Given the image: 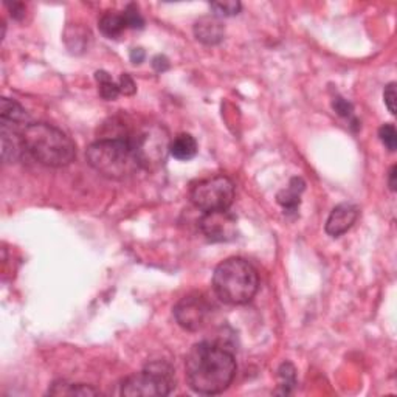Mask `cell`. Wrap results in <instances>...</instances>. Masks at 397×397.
I'll use <instances>...</instances> for the list:
<instances>
[{
  "mask_svg": "<svg viewBox=\"0 0 397 397\" xmlns=\"http://www.w3.org/2000/svg\"><path fill=\"white\" fill-rule=\"evenodd\" d=\"M86 157L96 172L112 180L128 179L143 170L132 134L95 141L87 148Z\"/></svg>",
  "mask_w": 397,
  "mask_h": 397,
  "instance_id": "cell-2",
  "label": "cell"
},
{
  "mask_svg": "<svg viewBox=\"0 0 397 397\" xmlns=\"http://www.w3.org/2000/svg\"><path fill=\"white\" fill-rule=\"evenodd\" d=\"M383 100H385V105L388 108V110H390L394 115L396 113V83H390L385 87Z\"/></svg>",
  "mask_w": 397,
  "mask_h": 397,
  "instance_id": "cell-24",
  "label": "cell"
},
{
  "mask_svg": "<svg viewBox=\"0 0 397 397\" xmlns=\"http://www.w3.org/2000/svg\"><path fill=\"white\" fill-rule=\"evenodd\" d=\"M199 227L210 242L233 241L237 233L236 217L228 210L204 213L199 220Z\"/></svg>",
  "mask_w": 397,
  "mask_h": 397,
  "instance_id": "cell-9",
  "label": "cell"
},
{
  "mask_svg": "<svg viewBox=\"0 0 397 397\" xmlns=\"http://www.w3.org/2000/svg\"><path fill=\"white\" fill-rule=\"evenodd\" d=\"M396 171H397V167L396 166H391V170H390V174H388V185H390V190L391 191H396Z\"/></svg>",
  "mask_w": 397,
  "mask_h": 397,
  "instance_id": "cell-29",
  "label": "cell"
},
{
  "mask_svg": "<svg viewBox=\"0 0 397 397\" xmlns=\"http://www.w3.org/2000/svg\"><path fill=\"white\" fill-rule=\"evenodd\" d=\"M10 10L14 19H22L25 14V8L22 4H13V6H10Z\"/></svg>",
  "mask_w": 397,
  "mask_h": 397,
  "instance_id": "cell-28",
  "label": "cell"
},
{
  "mask_svg": "<svg viewBox=\"0 0 397 397\" xmlns=\"http://www.w3.org/2000/svg\"><path fill=\"white\" fill-rule=\"evenodd\" d=\"M213 289L220 301L230 306L250 303L259 289L258 272L249 261L228 258L220 262L213 275Z\"/></svg>",
  "mask_w": 397,
  "mask_h": 397,
  "instance_id": "cell-4",
  "label": "cell"
},
{
  "mask_svg": "<svg viewBox=\"0 0 397 397\" xmlns=\"http://www.w3.org/2000/svg\"><path fill=\"white\" fill-rule=\"evenodd\" d=\"M0 118H2V126H10L14 129L24 130L30 125V117L22 105L10 98H4L0 104Z\"/></svg>",
  "mask_w": 397,
  "mask_h": 397,
  "instance_id": "cell-13",
  "label": "cell"
},
{
  "mask_svg": "<svg viewBox=\"0 0 397 397\" xmlns=\"http://www.w3.org/2000/svg\"><path fill=\"white\" fill-rule=\"evenodd\" d=\"M153 67H154L155 72L163 73V72H166L167 68H170V61L166 59V56L158 55V56H155V58L153 59Z\"/></svg>",
  "mask_w": 397,
  "mask_h": 397,
  "instance_id": "cell-26",
  "label": "cell"
},
{
  "mask_svg": "<svg viewBox=\"0 0 397 397\" xmlns=\"http://www.w3.org/2000/svg\"><path fill=\"white\" fill-rule=\"evenodd\" d=\"M360 215L359 207L352 204H340L335 207L331 215L326 220L324 230L332 237H339L341 234H345L348 230H351L352 225L357 222Z\"/></svg>",
  "mask_w": 397,
  "mask_h": 397,
  "instance_id": "cell-10",
  "label": "cell"
},
{
  "mask_svg": "<svg viewBox=\"0 0 397 397\" xmlns=\"http://www.w3.org/2000/svg\"><path fill=\"white\" fill-rule=\"evenodd\" d=\"M332 108L343 118H352V113H354V108H352V104L348 100L341 98V96L334 98Z\"/></svg>",
  "mask_w": 397,
  "mask_h": 397,
  "instance_id": "cell-23",
  "label": "cell"
},
{
  "mask_svg": "<svg viewBox=\"0 0 397 397\" xmlns=\"http://www.w3.org/2000/svg\"><path fill=\"white\" fill-rule=\"evenodd\" d=\"M48 394L50 396H96L100 394V391L84 383L56 382L51 385Z\"/></svg>",
  "mask_w": 397,
  "mask_h": 397,
  "instance_id": "cell-17",
  "label": "cell"
},
{
  "mask_svg": "<svg viewBox=\"0 0 397 397\" xmlns=\"http://www.w3.org/2000/svg\"><path fill=\"white\" fill-rule=\"evenodd\" d=\"M98 26H100V31L109 39L120 38L123 31L128 29L125 17H123V13L120 14L117 11H105L101 16Z\"/></svg>",
  "mask_w": 397,
  "mask_h": 397,
  "instance_id": "cell-16",
  "label": "cell"
},
{
  "mask_svg": "<svg viewBox=\"0 0 397 397\" xmlns=\"http://www.w3.org/2000/svg\"><path fill=\"white\" fill-rule=\"evenodd\" d=\"M211 314V304L200 294H192L182 298L174 307V319L183 329L196 332L207 324Z\"/></svg>",
  "mask_w": 397,
  "mask_h": 397,
  "instance_id": "cell-8",
  "label": "cell"
},
{
  "mask_svg": "<svg viewBox=\"0 0 397 397\" xmlns=\"http://www.w3.org/2000/svg\"><path fill=\"white\" fill-rule=\"evenodd\" d=\"M95 79H96V83H98L100 95L103 96L104 100H108V101L117 100V96L121 93L120 87H118L117 83H113L112 76L108 72L100 70V72L95 73Z\"/></svg>",
  "mask_w": 397,
  "mask_h": 397,
  "instance_id": "cell-19",
  "label": "cell"
},
{
  "mask_svg": "<svg viewBox=\"0 0 397 397\" xmlns=\"http://www.w3.org/2000/svg\"><path fill=\"white\" fill-rule=\"evenodd\" d=\"M278 391L279 394H290L294 391L297 385V369L290 364V361H284L278 369Z\"/></svg>",
  "mask_w": 397,
  "mask_h": 397,
  "instance_id": "cell-18",
  "label": "cell"
},
{
  "mask_svg": "<svg viewBox=\"0 0 397 397\" xmlns=\"http://www.w3.org/2000/svg\"><path fill=\"white\" fill-rule=\"evenodd\" d=\"M118 87H120V92L125 93V95H134L135 91H137L134 79H132L130 75H128V73H123L121 75Z\"/></svg>",
  "mask_w": 397,
  "mask_h": 397,
  "instance_id": "cell-25",
  "label": "cell"
},
{
  "mask_svg": "<svg viewBox=\"0 0 397 397\" xmlns=\"http://www.w3.org/2000/svg\"><path fill=\"white\" fill-rule=\"evenodd\" d=\"M146 58V53L143 48H132L130 50V61L134 64H141Z\"/></svg>",
  "mask_w": 397,
  "mask_h": 397,
  "instance_id": "cell-27",
  "label": "cell"
},
{
  "mask_svg": "<svg viewBox=\"0 0 397 397\" xmlns=\"http://www.w3.org/2000/svg\"><path fill=\"white\" fill-rule=\"evenodd\" d=\"M25 153L50 167H63L76 157V145L63 130L47 123H30L22 132Z\"/></svg>",
  "mask_w": 397,
  "mask_h": 397,
  "instance_id": "cell-3",
  "label": "cell"
},
{
  "mask_svg": "<svg viewBox=\"0 0 397 397\" xmlns=\"http://www.w3.org/2000/svg\"><path fill=\"white\" fill-rule=\"evenodd\" d=\"M233 352L217 341H200L185 359V373L192 391L199 394H219L232 385L236 376Z\"/></svg>",
  "mask_w": 397,
  "mask_h": 397,
  "instance_id": "cell-1",
  "label": "cell"
},
{
  "mask_svg": "<svg viewBox=\"0 0 397 397\" xmlns=\"http://www.w3.org/2000/svg\"><path fill=\"white\" fill-rule=\"evenodd\" d=\"M143 170H154L160 166L170 153V138L160 126H149L132 134Z\"/></svg>",
  "mask_w": 397,
  "mask_h": 397,
  "instance_id": "cell-7",
  "label": "cell"
},
{
  "mask_svg": "<svg viewBox=\"0 0 397 397\" xmlns=\"http://www.w3.org/2000/svg\"><path fill=\"white\" fill-rule=\"evenodd\" d=\"M306 183L301 177H294L290 180L289 187L286 190H282L278 192L277 200L278 204L284 208V213H295L299 207V202H301V194L304 191Z\"/></svg>",
  "mask_w": 397,
  "mask_h": 397,
  "instance_id": "cell-14",
  "label": "cell"
},
{
  "mask_svg": "<svg viewBox=\"0 0 397 397\" xmlns=\"http://www.w3.org/2000/svg\"><path fill=\"white\" fill-rule=\"evenodd\" d=\"M197 141L191 134L175 135L170 143V154L180 162H188L197 154Z\"/></svg>",
  "mask_w": 397,
  "mask_h": 397,
  "instance_id": "cell-15",
  "label": "cell"
},
{
  "mask_svg": "<svg viewBox=\"0 0 397 397\" xmlns=\"http://www.w3.org/2000/svg\"><path fill=\"white\" fill-rule=\"evenodd\" d=\"M194 36L205 46H217L224 41L225 26L215 14L204 16L194 24Z\"/></svg>",
  "mask_w": 397,
  "mask_h": 397,
  "instance_id": "cell-11",
  "label": "cell"
},
{
  "mask_svg": "<svg viewBox=\"0 0 397 397\" xmlns=\"http://www.w3.org/2000/svg\"><path fill=\"white\" fill-rule=\"evenodd\" d=\"M123 17H125L128 29H134V30H140L145 26V19L143 16H141L138 6L135 4H129L126 6V10L123 11Z\"/></svg>",
  "mask_w": 397,
  "mask_h": 397,
  "instance_id": "cell-21",
  "label": "cell"
},
{
  "mask_svg": "<svg viewBox=\"0 0 397 397\" xmlns=\"http://www.w3.org/2000/svg\"><path fill=\"white\" fill-rule=\"evenodd\" d=\"M190 197L192 205L204 213L228 210L234 200V183L224 175H217L199 182L191 190Z\"/></svg>",
  "mask_w": 397,
  "mask_h": 397,
  "instance_id": "cell-6",
  "label": "cell"
},
{
  "mask_svg": "<svg viewBox=\"0 0 397 397\" xmlns=\"http://www.w3.org/2000/svg\"><path fill=\"white\" fill-rule=\"evenodd\" d=\"M210 8L213 10V14L220 19V17H232L239 14L242 4L237 2V0L236 2L234 0H230V2H213L210 4Z\"/></svg>",
  "mask_w": 397,
  "mask_h": 397,
  "instance_id": "cell-20",
  "label": "cell"
},
{
  "mask_svg": "<svg viewBox=\"0 0 397 397\" xmlns=\"http://www.w3.org/2000/svg\"><path fill=\"white\" fill-rule=\"evenodd\" d=\"M22 132L10 126H2V158L5 163L17 162L25 153Z\"/></svg>",
  "mask_w": 397,
  "mask_h": 397,
  "instance_id": "cell-12",
  "label": "cell"
},
{
  "mask_svg": "<svg viewBox=\"0 0 397 397\" xmlns=\"http://www.w3.org/2000/svg\"><path fill=\"white\" fill-rule=\"evenodd\" d=\"M378 137H381V141L383 143V146L388 149L390 153H394L397 148V130L394 128V125L388 123V125H383L381 129H378Z\"/></svg>",
  "mask_w": 397,
  "mask_h": 397,
  "instance_id": "cell-22",
  "label": "cell"
},
{
  "mask_svg": "<svg viewBox=\"0 0 397 397\" xmlns=\"http://www.w3.org/2000/svg\"><path fill=\"white\" fill-rule=\"evenodd\" d=\"M175 388V371L165 360H154L121 383V394L129 397L167 396Z\"/></svg>",
  "mask_w": 397,
  "mask_h": 397,
  "instance_id": "cell-5",
  "label": "cell"
}]
</instances>
